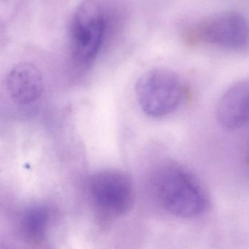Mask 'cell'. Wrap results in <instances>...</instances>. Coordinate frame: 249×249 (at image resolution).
Segmentation results:
<instances>
[{"label": "cell", "mask_w": 249, "mask_h": 249, "mask_svg": "<svg viewBox=\"0 0 249 249\" xmlns=\"http://www.w3.org/2000/svg\"><path fill=\"white\" fill-rule=\"evenodd\" d=\"M154 193L161 207L183 218L202 215L208 208V196L200 183L183 167L166 163L153 174Z\"/></svg>", "instance_id": "1"}, {"label": "cell", "mask_w": 249, "mask_h": 249, "mask_svg": "<svg viewBox=\"0 0 249 249\" xmlns=\"http://www.w3.org/2000/svg\"><path fill=\"white\" fill-rule=\"evenodd\" d=\"M183 86L177 74L154 68L142 74L135 84V95L142 111L154 118L168 116L183 100Z\"/></svg>", "instance_id": "2"}, {"label": "cell", "mask_w": 249, "mask_h": 249, "mask_svg": "<svg viewBox=\"0 0 249 249\" xmlns=\"http://www.w3.org/2000/svg\"><path fill=\"white\" fill-rule=\"evenodd\" d=\"M106 17L99 2H81L71 20V42L72 54L78 62L89 63L97 56L104 40Z\"/></svg>", "instance_id": "3"}, {"label": "cell", "mask_w": 249, "mask_h": 249, "mask_svg": "<svg viewBox=\"0 0 249 249\" xmlns=\"http://www.w3.org/2000/svg\"><path fill=\"white\" fill-rule=\"evenodd\" d=\"M91 193L99 212L106 219L123 216L135 202L132 180L119 170H106L96 175L91 183Z\"/></svg>", "instance_id": "4"}, {"label": "cell", "mask_w": 249, "mask_h": 249, "mask_svg": "<svg viewBox=\"0 0 249 249\" xmlns=\"http://www.w3.org/2000/svg\"><path fill=\"white\" fill-rule=\"evenodd\" d=\"M196 40L230 49H243L249 40V26L245 16L236 11L212 14L194 29Z\"/></svg>", "instance_id": "5"}, {"label": "cell", "mask_w": 249, "mask_h": 249, "mask_svg": "<svg viewBox=\"0 0 249 249\" xmlns=\"http://www.w3.org/2000/svg\"><path fill=\"white\" fill-rule=\"evenodd\" d=\"M6 86L11 100L21 106L40 98L44 88L41 72L30 62L15 65L8 73Z\"/></svg>", "instance_id": "6"}, {"label": "cell", "mask_w": 249, "mask_h": 249, "mask_svg": "<svg viewBox=\"0 0 249 249\" xmlns=\"http://www.w3.org/2000/svg\"><path fill=\"white\" fill-rule=\"evenodd\" d=\"M249 81L242 79L229 87L218 102L217 119L224 127H241L249 119Z\"/></svg>", "instance_id": "7"}]
</instances>
